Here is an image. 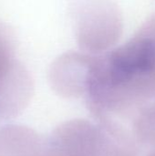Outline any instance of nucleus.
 <instances>
[{"mask_svg": "<svg viewBox=\"0 0 155 156\" xmlns=\"http://www.w3.org/2000/svg\"><path fill=\"white\" fill-rule=\"evenodd\" d=\"M85 96L100 117L154 100V37L141 27L122 46L93 55Z\"/></svg>", "mask_w": 155, "mask_h": 156, "instance_id": "1", "label": "nucleus"}, {"mask_svg": "<svg viewBox=\"0 0 155 156\" xmlns=\"http://www.w3.org/2000/svg\"><path fill=\"white\" fill-rule=\"evenodd\" d=\"M79 48L92 54L107 50L119 40L122 20L117 5L110 0H89L76 16Z\"/></svg>", "mask_w": 155, "mask_h": 156, "instance_id": "2", "label": "nucleus"}, {"mask_svg": "<svg viewBox=\"0 0 155 156\" xmlns=\"http://www.w3.org/2000/svg\"><path fill=\"white\" fill-rule=\"evenodd\" d=\"M92 54L70 51L57 61L55 73L58 90L66 96L85 95Z\"/></svg>", "mask_w": 155, "mask_h": 156, "instance_id": "3", "label": "nucleus"}, {"mask_svg": "<svg viewBox=\"0 0 155 156\" xmlns=\"http://www.w3.org/2000/svg\"><path fill=\"white\" fill-rule=\"evenodd\" d=\"M142 27L155 37V14L153 15Z\"/></svg>", "mask_w": 155, "mask_h": 156, "instance_id": "4", "label": "nucleus"}]
</instances>
